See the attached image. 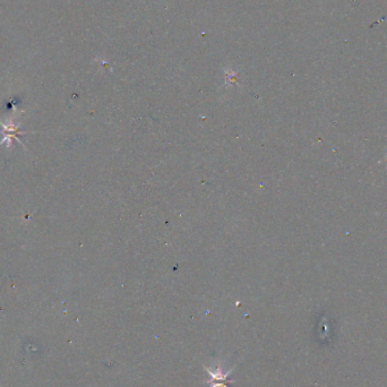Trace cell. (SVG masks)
<instances>
[{"mask_svg":"<svg viewBox=\"0 0 387 387\" xmlns=\"http://www.w3.org/2000/svg\"><path fill=\"white\" fill-rule=\"evenodd\" d=\"M205 369H206L209 375V379L207 382L209 387H229V384L235 383L233 380L227 379V377L230 376L232 371L223 373L220 367H216V369H214V371L208 368H205Z\"/></svg>","mask_w":387,"mask_h":387,"instance_id":"6da1fadb","label":"cell"}]
</instances>
